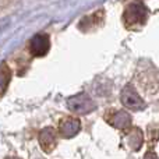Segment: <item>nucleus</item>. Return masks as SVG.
I'll use <instances>...</instances> for the list:
<instances>
[{"label": "nucleus", "instance_id": "nucleus-5", "mask_svg": "<svg viewBox=\"0 0 159 159\" xmlns=\"http://www.w3.org/2000/svg\"><path fill=\"white\" fill-rule=\"evenodd\" d=\"M81 129V123L75 117H66L59 124V131L63 138H73L77 135V133Z\"/></svg>", "mask_w": 159, "mask_h": 159}, {"label": "nucleus", "instance_id": "nucleus-9", "mask_svg": "<svg viewBox=\"0 0 159 159\" xmlns=\"http://www.w3.org/2000/svg\"><path fill=\"white\" fill-rule=\"evenodd\" d=\"M10 80H11V71L7 67V64L3 63L2 64V93L6 92V88H7Z\"/></svg>", "mask_w": 159, "mask_h": 159}, {"label": "nucleus", "instance_id": "nucleus-10", "mask_svg": "<svg viewBox=\"0 0 159 159\" xmlns=\"http://www.w3.org/2000/svg\"><path fill=\"white\" fill-rule=\"evenodd\" d=\"M144 159H158V157H157V154H154V152H147Z\"/></svg>", "mask_w": 159, "mask_h": 159}, {"label": "nucleus", "instance_id": "nucleus-4", "mask_svg": "<svg viewBox=\"0 0 159 159\" xmlns=\"http://www.w3.org/2000/svg\"><path fill=\"white\" fill-rule=\"evenodd\" d=\"M50 49V39L48 34H36L32 36L30 43V50L31 55L35 57H42L45 56Z\"/></svg>", "mask_w": 159, "mask_h": 159}, {"label": "nucleus", "instance_id": "nucleus-8", "mask_svg": "<svg viewBox=\"0 0 159 159\" xmlns=\"http://www.w3.org/2000/svg\"><path fill=\"white\" fill-rule=\"evenodd\" d=\"M127 141H129V145L131 147L134 151H138L143 145V141H144V135L143 131L140 129H133V131L127 135Z\"/></svg>", "mask_w": 159, "mask_h": 159}, {"label": "nucleus", "instance_id": "nucleus-3", "mask_svg": "<svg viewBox=\"0 0 159 159\" xmlns=\"http://www.w3.org/2000/svg\"><path fill=\"white\" fill-rule=\"evenodd\" d=\"M120 101L126 107L131 110H143L145 109V102L138 95L137 89L131 84H127L120 93Z\"/></svg>", "mask_w": 159, "mask_h": 159}, {"label": "nucleus", "instance_id": "nucleus-1", "mask_svg": "<svg viewBox=\"0 0 159 159\" xmlns=\"http://www.w3.org/2000/svg\"><path fill=\"white\" fill-rule=\"evenodd\" d=\"M147 17H148V11H147L145 6L141 3H131L124 10L123 21L126 28L129 30H138L145 24Z\"/></svg>", "mask_w": 159, "mask_h": 159}, {"label": "nucleus", "instance_id": "nucleus-7", "mask_svg": "<svg viewBox=\"0 0 159 159\" xmlns=\"http://www.w3.org/2000/svg\"><path fill=\"white\" fill-rule=\"evenodd\" d=\"M39 144H41L42 149L46 152H50L57 144L56 140V133L52 127H46L39 133Z\"/></svg>", "mask_w": 159, "mask_h": 159}, {"label": "nucleus", "instance_id": "nucleus-11", "mask_svg": "<svg viewBox=\"0 0 159 159\" xmlns=\"http://www.w3.org/2000/svg\"><path fill=\"white\" fill-rule=\"evenodd\" d=\"M6 159H20V158H16V157H8V158H6Z\"/></svg>", "mask_w": 159, "mask_h": 159}, {"label": "nucleus", "instance_id": "nucleus-6", "mask_svg": "<svg viewBox=\"0 0 159 159\" xmlns=\"http://www.w3.org/2000/svg\"><path fill=\"white\" fill-rule=\"evenodd\" d=\"M107 121L119 130H127L131 127V116L126 110H116V112H113L109 116Z\"/></svg>", "mask_w": 159, "mask_h": 159}, {"label": "nucleus", "instance_id": "nucleus-2", "mask_svg": "<svg viewBox=\"0 0 159 159\" xmlns=\"http://www.w3.org/2000/svg\"><path fill=\"white\" fill-rule=\"evenodd\" d=\"M66 105L73 113L77 115H87L96 109V103L88 93H78V95L70 96L66 101Z\"/></svg>", "mask_w": 159, "mask_h": 159}]
</instances>
